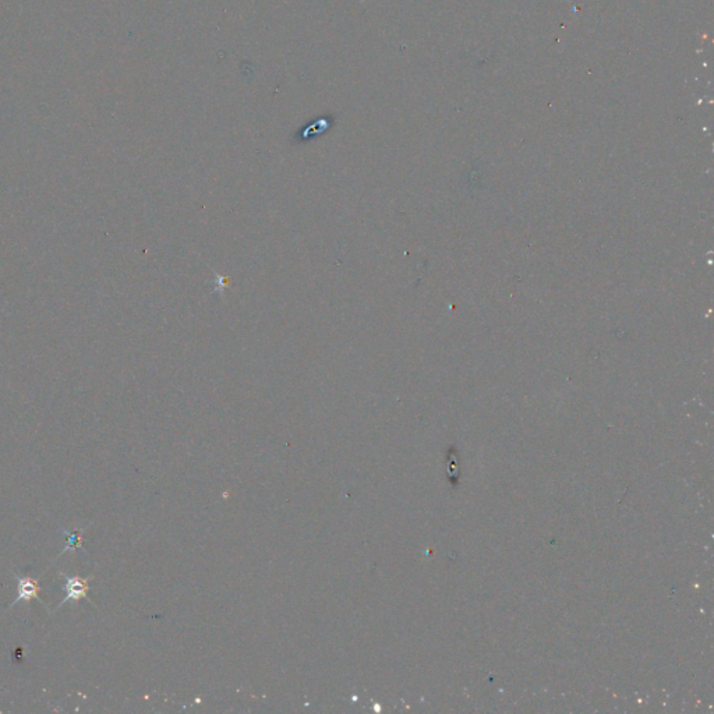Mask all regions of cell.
<instances>
[{
    "label": "cell",
    "instance_id": "6da1fadb",
    "mask_svg": "<svg viewBox=\"0 0 714 714\" xmlns=\"http://www.w3.org/2000/svg\"><path fill=\"white\" fill-rule=\"evenodd\" d=\"M62 576L65 578V585L62 586V590L66 593V596L58 608H60L67 602L87 600L94 604L90 597V580L92 579V576L80 578V576H67L66 573H62Z\"/></svg>",
    "mask_w": 714,
    "mask_h": 714
},
{
    "label": "cell",
    "instance_id": "7a4b0ae2",
    "mask_svg": "<svg viewBox=\"0 0 714 714\" xmlns=\"http://www.w3.org/2000/svg\"><path fill=\"white\" fill-rule=\"evenodd\" d=\"M14 576H16V579H17V585H18V586H17L18 596H17V599H16L14 602L10 604V608H11V607H14L16 604H18L20 602H30L31 600H34V599L40 602L43 607H46V604L39 599V590H40V588H39V582H38V579H31V578H20V576H17V575H14Z\"/></svg>",
    "mask_w": 714,
    "mask_h": 714
},
{
    "label": "cell",
    "instance_id": "3957f363",
    "mask_svg": "<svg viewBox=\"0 0 714 714\" xmlns=\"http://www.w3.org/2000/svg\"><path fill=\"white\" fill-rule=\"evenodd\" d=\"M84 530L85 529H78V530H75L73 533L65 531L66 536H67V544H66V548L62 551V554H65L67 551H73V550L81 548V544H82V531Z\"/></svg>",
    "mask_w": 714,
    "mask_h": 714
}]
</instances>
